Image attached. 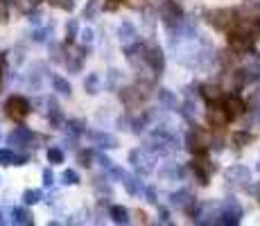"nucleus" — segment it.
<instances>
[{
  "label": "nucleus",
  "instance_id": "f257e3e1",
  "mask_svg": "<svg viewBox=\"0 0 260 226\" xmlns=\"http://www.w3.org/2000/svg\"><path fill=\"white\" fill-rule=\"evenodd\" d=\"M260 37V21L258 18H242L229 32V43L236 50H247Z\"/></svg>",
  "mask_w": 260,
  "mask_h": 226
},
{
  "label": "nucleus",
  "instance_id": "f03ea898",
  "mask_svg": "<svg viewBox=\"0 0 260 226\" xmlns=\"http://www.w3.org/2000/svg\"><path fill=\"white\" fill-rule=\"evenodd\" d=\"M238 14H236V9H229V7H224V9H213L211 14H208V23L213 25V27H217V29H231L233 25L238 23Z\"/></svg>",
  "mask_w": 260,
  "mask_h": 226
},
{
  "label": "nucleus",
  "instance_id": "7ed1b4c3",
  "mask_svg": "<svg viewBox=\"0 0 260 226\" xmlns=\"http://www.w3.org/2000/svg\"><path fill=\"white\" fill-rule=\"evenodd\" d=\"M5 109H7V115L12 120H16V122H21L29 115V102L23 98V95H12V98L7 100V104H5Z\"/></svg>",
  "mask_w": 260,
  "mask_h": 226
},
{
  "label": "nucleus",
  "instance_id": "20e7f679",
  "mask_svg": "<svg viewBox=\"0 0 260 226\" xmlns=\"http://www.w3.org/2000/svg\"><path fill=\"white\" fill-rule=\"evenodd\" d=\"M161 16L163 21H166V25H170V27H174V25H179L183 21V12L181 7L177 5V0H161Z\"/></svg>",
  "mask_w": 260,
  "mask_h": 226
},
{
  "label": "nucleus",
  "instance_id": "39448f33",
  "mask_svg": "<svg viewBox=\"0 0 260 226\" xmlns=\"http://www.w3.org/2000/svg\"><path fill=\"white\" fill-rule=\"evenodd\" d=\"M192 170H194V174H197V179H199V183L202 185H206L208 181H211L213 177V172H215V165L208 160L204 154H197V158L192 160Z\"/></svg>",
  "mask_w": 260,
  "mask_h": 226
},
{
  "label": "nucleus",
  "instance_id": "423d86ee",
  "mask_svg": "<svg viewBox=\"0 0 260 226\" xmlns=\"http://www.w3.org/2000/svg\"><path fill=\"white\" fill-rule=\"evenodd\" d=\"M240 217H242V208H240V204L236 202V199H229V202L224 204L222 213H219L217 224H226V226H231V224H238V222H240Z\"/></svg>",
  "mask_w": 260,
  "mask_h": 226
},
{
  "label": "nucleus",
  "instance_id": "0eeeda50",
  "mask_svg": "<svg viewBox=\"0 0 260 226\" xmlns=\"http://www.w3.org/2000/svg\"><path fill=\"white\" fill-rule=\"evenodd\" d=\"M186 145H188V149L192 154H206V149H208V136L202 132V129H192L188 136H186Z\"/></svg>",
  "mask_w": 260,
  "mask_h": 226
},
{
  "label": "nucleus",
  "instance_id": "6e6552de",
  "mask_svg": "<svg viewBox=\"0 0 260 226\" xmlns=\"http://www.w3.org/2000/svg\"><path fill=\"white\" fill-rule=\"evenodd\" d=\"M34 140H37V136H34L29 129H25V127H18V129H14L12 134H9V143L12 145H23V147H34Z\"/></svg>",
  "mask_w": 260,
  "mask_h": 226
},
{
  "label": "nucleus",
  "instance_id": "1a4fd4ad",
  "mask_svg": "<svg viewBox=\"0 0 260 226\" xmlns=\"http://www.w3.org/2000/svg\"><path fill=\"white\" fill-rule=\"evenodd\" d=\"M208 122H211L213 127H224V124L229 122V115H226L224 104L219 107V104L211 102V107H208Z\"/></svg>",
  "mask_w": 260,
  "mask_h": 226
},
{
  "label": "nucleus",
  "instance_id": "9d476101",
  "mask_svg": "<svg viewBox=\"0 0 260 226\" xmlns=\"http://www.w3.org/2000/svg\"><path fill=\"white\" fill-rule=\"evenodd\" d=\"M224 109H226V115H229V120H236L240 118V115L244 113V102L238 98V95H229L226 100H224Z\"/></svg>",
  "mask_w": 260,
  "mask_h": 226
},
{
  "label": "nucleus",
  "instance_id": "9b49d317",
  "mask_svg": "<svg viewBox=\"0 0 260 226\" xmlns=\"http://www.w3.org/2000/svg\"><path fill=\"white\" fill-rule=\"evenodd\" d=\"M145 63H147L152 70H163L166 66V57H163V50L161 48H147V54H145Z\"/></svg>",
  "mask_w": 260,
  "mask_h": 226
},
{
  "label": "nucleus",
  "instance_id": "f8f14e48",
  "mask_svg": "<svg viewBox=\"0 0 260 226\" xmlns=\"http://www.w3.org/2000/svg\"><path fill=\"white\" fill-rule=\"evenodd\" d=\"M226 179L231 183H247L249 181V170L244 165H233V168L226 170Z\"/></svg>",
  "mask_w": 260,
  "mask_h": 226
},
{
  "label": "nucleus",
  "instance_id": "ddd939ff",
  "mask_svg": "<svg viewBox=\"0 0 260 226\" xmlns=\"http://www.w3.org/2000/svg\"><path fill=\"white\" fill-rule=\"evenodd\" d=\"M170 202H172L174 206H179V208H188V210L194 206V199L188 190H179V192H174L172 197H170Z\"/></svg>",
  "mask_w": 260,
  "mask_h": 226
},
{
  "label": "nucleus",
  "instance_id": "4468645a",
  "mask_svg": "<svg viewBox=\"0 0 260 226\" xmlns=\"http://www.w3.org/2000/svg\"><path fill=\"white\" fill-rule=\"evenodd\" d=\"M12 219H14V224H32V213L27 208H14Z\"/></svg>",
  "mask_w": 260,
  "mask_h": 226
},
{
  "label": "nucleus",
  "instance_id": "2eb2a0df",
  "mask_svg": "<svg viewBox=\"0 0 260 226\" xmlns=\"http://www.w3.org/2000/svg\"><path fill=\"white\" fill-rule=\"evenodd\" d=\"M93 140L104 149H111V147H116L118 145V140L113 138V136H109V134H93Z\"/></svg>",
  "mask_w": 260,
  "mask_h": 226
},
{
  "label": "nucleus",
  "instance_id": "dca6fc26",
  "mask_svg": "<svg viewBox=\"0 0 260 226\" xmlns=\"http://www.w3.org/2000/svg\"><path fill=\"white\" fill-rule=\"evenodd\" d=\"M21 160L25 158H18L12 149H0V165H21Z\"/></svg>",
  "mask_w": 260,
  "mask_h": 226
},
{
  "label": "nucleus",
  "instance_id": "f3484780",
  "mask_svg": "<svg viewBox=\"0 0 260 226\" xmlns=\"http://www.w3.org/2000/svg\"><path fill=\"white\" fill-rule=\"evenodd\" d=\"M111 217L116 224H127L129 222V210L124 206H113L111 208Z\"/></svg>",
  "mask_w": 260,
  "mask_h": 226
},
{
  "label": "nucleus",
  "instance_id": "a211bd4d",
  "mask_svg": "<svg viewBox=\"0 0 260 226\" xmlns=\"http://www.w3.org/2000/svg\"><path fill=\"white\" fill-rule=\"evenodd\" d=\"M120 39H122L124 43L134 41V39H136V27H134L132 23H122V27H120Z\"/></svg>",
  "mask_w": 260,
  "mask_h": 226
},
{
  "label": "nucleus",
  "instance_id": "6ab92c4d",
  "mask_svg": "<svg viewBox=\"0 0 260 226\" xmlns=\"http://www.w3.org/2000/svg\"><path fill=\"white\" fill-rule=\"evenodd\" d=\"M251 140H253V136L249 132H236L233 134V145H236V147H247Z\"/></svg>",
  "mask_w": 260,
  "mask_h": 226
},
{
  "label": "nucleus",
  "instance_id": "aec40b11",
  "mask_svg": "<svg viewBox=\"0 0 260 226\" xmlns=\"http://www.w3.org/2000/svg\"><path fill=\"white\" fill-rule=\"evenodd\" d=\"M202 95L208 100V104H211V102H217V100L222 98V93H219L217 86H204V88H202Z\"/></svg>",
  "mask_w": 260,
  "mask_h": 226
},
{
  "label": "nucleus",
  "instance_id": "412c9836",
  "mask_svg": "<svg viewBox=\"0 0 260 226\" xmlns=\"http://www.w3.org/2000/svg\"><path fill=\"white\" fill-rule=\"evenodd\" d=\"M52 86H54V90H57V93H61V95H68V93H71V84H68L63 77H52Z\"/></svg>",
  "mask_w": 260,
  "mask_h": 226
},
{
  "label": "nucleus",
  "instance_id": "4be33fe9",
  "mask_svg": "<svg viewBox=\"0 0 260 226\" xmlns=\"http://www.w3.org/2000/svg\"><path fill=\"white\" fill-rule=\"evenodd\" d=\"M23 202L25 206H34L41 202V190H27V192L23 195Z\"/></svg>",
  "mask_w": 260,
  "mask_h": 226
},
{
  "label": "nucleus",
  "instance_id": "5701e85b",
  "mask_svg": "<svg viewBox=\"0 0 260 226\" xmlns=\"http://www.w3.org/2000/svg\"><path fill=\"white\" fill-rule=\"evenodd\" d=\"M48 160L50 163H63V152L59 147H50L48 149Z\"/></svg>",
  "mask_w": 260,
  "mask_h": 226
},
{
  "label": "nucleus",
  "instance_id": "b1692460",
  "mask_svg": "<svg viewBox=\"0 0 260 226\" xmlns=\"http://www.w3.org/2000/svg\"><path fill=\"white\" fill-rule=\"evenodd\" d=\"M61 179H63V183H66V185L79 183V177H77V172H75V170H66V172L61 174Z\"/></svg>",
  "mask_w": 260,
  "mask_h": 226
},
{
  "label": "nucleus",
  "instance_id": "393cba45",
  "mask_svg": "<svg viewBox=\"0 0 260 226\" xmlns=\"http://www.w3.org/2000/svg\"><path fill=\"white\" fill-rule=\"evenodd\" d=\"M124 185H127V190H129L132 195H138V192H141V188H143L141 181H136V179H132V177H127V181H124Z\"/></svg>",
  "mask_w": 260,
  "mask_h": 226
},
{
  "label": "nucleus",
  "instance_id": "a878e982",
  "mask_svg": "<svg viewBox=\"0 0 260 226\" xmlns=\"http://www.w3.org/2000/svg\"><path fill=\"white\" fill-rule=\"evenodd\" d=\"M98 84H100V79H98V75H91V77L84 82V86H86L88 93H98Z\"/></svg>",
  "mask_w": 260,
  "mask_h": 226
},
{
  "label": "nucleus",
  "instance_id": "bb28decb",
  "mask_svg": "<svg viewBox=\"0 0 260 226\" xmlns=\"http://www.w3.org/2000/svg\"><path fill=\"white\" fill-rule=\"evenodd\" d=\"M158 98H161V102H166L168 107H174V104H177V100H174V95L170 93V90H161V93H158Z\"/></svg>",
  "mask_w": 260,
  "mask_h": 226
},
{
  "label": "nucleus",
  "instance_id": "cd10ccee",
  "mask_svg": "<svg viewBox=\"0 0 260 226\" xmlns=\"http://www.w3.org/2000/svg\"><path fill=\"white\" fill-rule=\"evenodd\" d=\"M66 34H68V41H73V39H75V34H77V21H71V23H68L66 25Z\"/></svg>",
  "mask_w": 260,
  "mask_h": 226
},
{
  "label": "nucleus",
  "instance_id": "c85d7f7f",
  "mask_svg": "<svg viewBox=\"0 0 260 226\" xmlns=\"http://www.w3.org/2000/svg\"><path fill=\"white\" fill-rule=\"evenodd\" d=\"M79 37H82V41L84 43H93V29H82V34H79Z\"/></svg>",
  "mask_w": 260,
  "mask_h": 226
},
{
  "label": "nucleus",
  "instance_id": "c756f323",
  "mask_svg": "<svg viewBox=\"0 0 260 226\" xmlns=\"http://www.w3.org/2000/svg\"><path fill=\"white\" fill-rule=\"evenodd\" d=\"M54 183V174L50 172V170H46V172H43V185H52Z\"/></svg>",
  "mask_w": 260,
  "mask_h": 226
},
{
  "label": "nucleus",
  "instance_id": "7c9ffc66",
  "mask_svg": "<svg viewBox=\"0 0 260 226\" xmlns=\"http://www.w3.org/2000/svg\"><path fill=\"white\" fill-rule=\"evenodd\" d=\"M95 9H98V3H95V0H91V3H88V7L84 9V16H93Z\"/></svg>",
  "mask_w": 260,
  "mask_h": 226
},
{
  "label": "nucleus",
  "instance_id": "2f4dec72",
  "mask_svg": "<svg viewBox=\"0 0 260 226\" xmlns=\"http://www.w3.org/2000/svg\"><path fill=\"white\" fill-rule=\"evenodd\" d=\"M3 18H7V3L0 0V21H3Z\"/></svg>",
  "mask_w": 260,
  "mask_h": 226
},
{
  "label": "nucleus",
  "instance_id": "473e14b6",
  "mask_svg": "<svg viewBox=\"0 0 260 226\" xmlns=\"http://www.w3.org/2000/svg\"><path fill=\"white\" fill-rule=\"evenodd\" d=\"M79 160H82V165H91V154H79Z\"/></svg>",
  "mask_w": 260,
  "mask_h": 226
},
{
  "label": "nucleus",
  "instance_id": "72a5a7b5",
  "mask_svg": "<svg viewBox=\"0 0 260 226\" xmlns=\"http://www.w3.org/2000/svg\"><path fill=\"white\" fill-rule=\"evenodd\" d=\"M147 199H149V202H156V195H154V188H147Z\"/></svg>",
  "mask_w": 260,
  "mask_h": 226
},
{
  "label": "nucleus",
  "instance_id": "f704fd0d",
  "mask_svg": "<svg viewBox=\"0 0 260 226\" xmlns=\"http://www.w3.org/2000/svg\"><path fill=\"white\" fill-rule=\"evenodd\" d=\"M116 5H118V0H109V7H111V9L116 7Z\"/></svg>",
  "mask_w": 260,
  "mask_h": 226
},
{
  "label": "nucleus",
  "instance_id": "c9c22d12",
  "mask_svg": "<svg viewBox=\"0 0 260 226\" xmlns=\"http://www.w3.org/2000/svg\"><path fill=\"white\" fill-rule=\"evenodd\" d=\"M0 77H3V73H0Z\"/></svg>",
  "mask_w": 260,
  "mask_h": 226
},
{
  "label": "nucleus",
  "instance_id": "e433bc0d",
  "mask_svg": "<svg viewBox=\"0 0 260 226\" xmlns=\"http://www.w3.org/2000/svg\"><path fill=\"white\" fill-rule=\"evenodd\" d=\"M258 170H260V165H258Z\"/></svg>",
  "mask_w": 260,
  "mask_h": 226
}]
</instances>
